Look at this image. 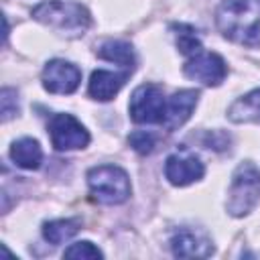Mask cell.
Wrapping results in <instances>:
<instances>
[{
  "instance_id": "19",
  "label": "cell",
  "mask_w": 260,
  "mask_h": 260,
  "mask_svg": "<svg viewBox=\"0 0 260 260\" xmlns=\"http://www.w3.org/2000/svg\"><path fill=\"white\" fill-rule=\"evenodd\" d=\"M128 142L138 154H150L156 146V136L152 132H146V130H134L128 136Z\"/></svg>"
},
{
  "instance_id": "14",
  "label": "cell",
  "mask_w": 260,
  "mask_h": 260,
  "mask_svg": "<svg viewBox=\"0 0 260 260\" xmlns=\"http://www.w3.org/2000/svg\"><path fill=\"white\" fill-rule=\"evenodd\" d=\"M228 118L236 124H244V122L260 124V87L238 98L228 108Z\"/></svg>"
},
{
  "instance_id": "9",
  "label": "cell",
  "mask_w": 260,
  "mask_h": 260,
  "mask_svg": "<svg viewBox=\"0 0 260 260\" xmlns=\"http://www.w3.org/2000/svg\"><path fill=\"white\" fill-rule=\"evenodd\" d=\"M43 87L49 93H73L81 83V71L77 65L65 59H51L41 73Z\"/></svg>"
},
{
  "instance_id": "7",
  "label": "cell",
  "mask_w": 260,
  "mask_h": 260,
  "mask_svg": "<svg viewBox=\"0 0 260 260\" xmlns=\"http://www.w3.org/2000/svg\"><path fill=\"white\" fill-rule=\"evenodd\" d=\"M183 73L189 79L199 81L207 87H217L228 75V65L221 55L209 53V51H199V53L191 55L189 61L183 65Z\"/></svg>"
},
{
  "instance_id": "12",
  "label": "cell",
  "mask_w": 260,
  "mask_h": 260,
  "mask_svg": "<svg viewBox=\"0 0 260 260\" xmlns=\"http://www.w3.org/2000/svg\"><path fill=\"white\" fill-rule=\"evenodd\" d=\"M130 69L124 71H108V69H95L89 77V85H87V93L89 98L98 100V102H110L126 83V79L130 77Z\"/></svg>"
},
{
  "instance_id": "3",
  "label": "cell",
  "mask_w": 260,
  "mask_h": 260,
  "mask_svg": "<svg viewBox=\"0 0 260 260\" xmlns=\"http://www.w3.org/2000/svg\"><path fill=\"white\" fill-rule=\"evenodd\" d=\"M87 187L91 199L102 205H120L132 193L128 173L118 165H98L89 169Z\"/></svg>"
},
{
  "instance_id": "4",
  "label": "cell",
  "mask_w": 260,
  "mask_h": 260,
  "mask_svg": "<svg viewBox=\"0 0 260 260\" xmlns=\"http://www.w3.org/2000/svg\"><path fill=\"white\" fill-rule=\"evenodd\" d=\"M260 199V169L252 160H244L236 167L228 189L225 209L234 217L248 215Z\"/></svg>"
},
{
  "instance_id": "5",
  "label": "cell",
  "mask_w": 260,
  "mask_h": 260,
  "mask_svg": "<svg viewBox=\"0 0 260 260\" xmlns=\"http://www.w3.org/2000/svg\"><path fill=\"white\" fill-rule=\"evenodd\" d=\"M128 112L136 124H162L167 112V98L162 87L156 83L138 85L130 95Z\"/></svg>"
},
{
  "instance_id": "16",
  "label": "cell",
  "mask_w": 260,
  "mask_h": 260,
  "mask_svg": "<svg viewBox=\"0 0 260 260\" xmlns=\"http://www.w3.org/2000/svg\"><path fill=\"white\" fill-rule=\"evenodd\" d=\"M81 223L79 219L75 217H65V219H51V221H45L43 223V238L53 244V246H59L67 240H71L77 232H79Z\"/></svg>"
},
{
  "instance_id": "1",
  "label": "cell",
  "mask_w": 260,
  "mask_h": 260,
  "mask_svg": "<svg viewBox=\"0 0 260 260\" xmlns=\"http://www.w3.org/2000/svg\"><path fill=\"white\" fill-rule=\"evenodd\" d=\"M219 32L240 45H260V2L258 0H223L215 12Z\"/></svg>"
},
{
  "instance_id": "10",
  "label": "cell",
  "mask_w": 260,
  "mask_h": 260,
  "mask_svg": "<svg viewBox=\"0 0 260 260\" xmlns=\"http://www.w3.org/2000/svg\"><path fill=\"white\" fill-rule=\"evenodd\" d=\"M205 175V165L199 160V156L191 154L189 150H177L167 156L165 162V177L175 187L191 185Z\"/></svg>"
},
{
  "instance_id": "15",
  "label": "cell",
  "mask_w": 260,
  "mask_h": 260,
  "mask_svg": "<svg viewBox=\"0 0 260 260\" xmlns=\"http://www.w3.org/2000/svg\"><path fill=\"white\" fill-rule=\"evenodd\" d=\"M95 55H98V57H102V59H106V61L118 63V65H122L124 69L134 71L136 55H134L132 45H130V43H126V41L108 39V41H104V43H100V45H98Z\"/></svg>"
},
{
  "instance_id": "18",
  "label": "cell",
  "mask_w": 260,
  "mask_h": 260,
  "mask_svg": "<svg viewBox=\"0 0 260 260\" xmlns=\"http://www.w3.org/2000/svg\"><path fill=\"white\" fill-rule=\"evenodd\" d=\"M63 256L73 258V260H95V258H104V252L93 242L83 240V242H75L69 248H65Z\"/></svg>"
},
{
  "instance_id": "8",
  "label": "cell",
  "mask_w": 260,
  "mask_h": 260,
  "mask_svg": "<svg viewBox=\"0 0 260 260\" xmlns=\"http://www.w3.org/2000/svg\"><path fill=\"white\" fill-rule=\"evenodd\" d=\"M171 252L177 258H207L213 254V240L205 230L183 225L171 234Z\"/></svg>"
},
{
  "instance_id": "2",
  "label": "cell",
  "mask_w": 260,
  "mask_h": 260,
  "mask_svg": "<svg viewBox=\"0 0 260 260\" xmlns=\"http://www.w3.org/2000/svg\"><path fill=\"white\" fill-rule=\"evenodd\" d=\"M30 14L35 20L67 37H79L91 24L89 10L83 4L73 2V0H45L37 4L30 10Z\"/></svg>"
},
{
  "instance_id": "13",
  "label": "cell",
  "mask_w": 260,
  "mask_h": 260,
  "mask_svg": "<svg viewBox=\"0 0 260 260\" xmlns=\"http://www.w3.org/2000/svg\"><path fill=\"white\" fill-rule=\"evenodd\" d=\"M10 158L16 167L24 171H37L43 162V148L35 138H18L10 146Z\"/></svg>"
},
{
  "instance_id": "6",
  "label": "cell",
  "mask_w": 260,
  "mask_h": 260,
  "mask_svg": "<svg viewBox=\"0 0 260 260\" xmlns=\"http://www.w3.org/2000/svg\"><path fill=\"white\" fill-rule=\"evenodd\" d=\"M49 136L57 150H79L91 140L87 128L71 114H55L49 122Z\"/></svg>"
},
{
  "instance_id": "17",
  "label": "cell",
  "mask_w": 260,
  "mask_h": 260,
  "mask_svg": "<svg viewBox=\"0 0 260 260\" xmlns=\"http://www.w3.org/2000/svg\"><path fill=\"white\" fill-rule=\"evenodd\" d=\"M171 28H173V35H175V43H177V47H179V51L183 55H189L191 57V55L203 51L201 39H199L197 30L191 24H183L181 22V24H173Z\"/></svg>"
},
{
  "instance_id": "11",
  "label": "cell",
  "mask_w": 260,
  "mask_h": 260,
  "mask_svg": "<svg viewBox=\"0 0 260 260\" xmlns=\"http://www.w3.org/2000/svg\"><path fill=\"white\" fill-rule=\"evenodd\" d=\"M197 102H199V91L197 89H179V91H175L171 98H167V112H165L162 126L169 132L181 128L191 118Z\"/></svg>"
},
{
  "instance_id": "20",
  "label": "cell",
  "mask_w": 260,
  "mask_h": 260,
  "mask_svg": "<svg viewBox=\"0 0 260 260\" xmlns=\"http://www.w3.org/2000/svg\"><path fill=\"white\" fill-rule=\"evenodd\" d=\"M0 104H2V122L12 120L18 114V93L12 87H4L0 91Z\"/></svg>"
}]
</instances>
